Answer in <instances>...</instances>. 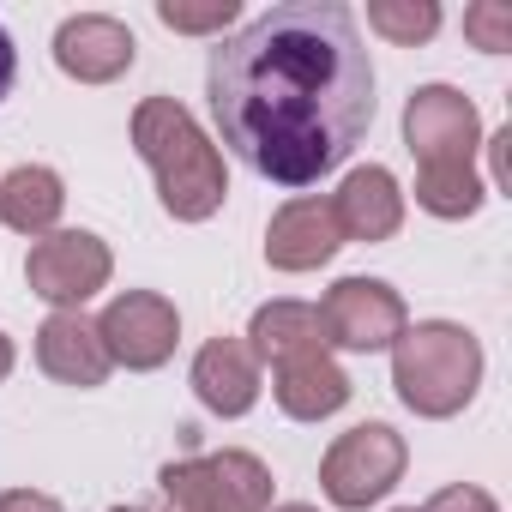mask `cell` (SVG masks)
<instances>
[{
  "instance_id": "cell-16",
  "label": "cell",
  "mask_w": 512,
  "mask_h": 512,
  "mask_svg": "<svg viewBox=\"0 0 512 512\" xmlns=\"http://www.w3.org/2000/svg\"><path fill=\"white\" fill-rule=\"evenodd\" d=\"M247 338H253V344H247V350H253V362H272V368H284V362H296V356L326 350L320 308H308V302H266L260 314H253Z\"/></svg>"
},
{
  "instance_id": "cell-10",
  "label": "cell",
  "mask_w": 512,
  "mask_h": 512,
  "mask_svg": "<svg viewBox=\"0 0 512 512\" xmlns=\"http://www.w3.org/2000/svg\"><path fill=\"white\" fill-rule=\"evenodd\" d=\"M133 31L121 19H103V13H79L55 31V61L61 73H73L79 85H109L133 67Z\"/></svg>"
},
{
  "instance_id": "cell-19",
  "label": "cell",
  "mask_w": 512,
  "mask_h": 512,
  "mask_svg": "<svg viewBox=\"0 0 512 512\" xmlns=\"http://www.w3.org/2000/svg\"><path fill=\"white\" fill-rule=\"evenodd\" d=\"M235 0H199V7H187V0H157V19L169 31H193V37H211V31H229L235 25Z\"/></svg>"
},
{
  "instance_id": "cell-1",
  "label": "cell",
  "mask_w": 512,
  "mask_h": 512,
  "mask_svg": "<svg viewBox=\"0 0 512 512\" xmlns=\"http://www.w3.org/2000/svg\"><path fill=\"white\" fill-rule=\"evenodd\" d=\"M205 97L223 145L266 181L308 187L338 169L374 121V67L356 13L290 0L211 49Z\"/></svg>"
},
{
  "instance_id": "cell-13",
  "label": "cell",
  "mask_w": 512,
  "mask_h": 512,
  "mask_svg": "<svg viewBox=\"0 0 512 512\" xmlns=\"http://www.w3.org/2000/svg\"><path fill=\"white\" fill-rule=\"evenodd\" d=\"M193 392L217 416H247L253 398H260V362H253L241 338H211L193 356Z\"/></svg>"
},
{
  "instance_id": "cell-21",
  "label": "cell",
  "mask_w": 512,
  "mask_h": 512,
  "mask_svg": "<svg viewBox=\"0 0 512 512\" xmlns=\"http://www.w3.org/2000/svg\"><path fill=\"white\" fill-rule=\"evenodd\" d=\"M422 512H500V506H494L482 488H464V482H452V488H440V494H434Z\"/></svg>"
},
{
  "instance_id": "cell-4",
  "label": "cell",
  "mask_w": 512,
  "mask_h": 512,
  "mask_svg": "<svg viewBox=\"0 0 512 512\" xmlns=\"http://www.w3.org/2000/svg\"><path fill=\"white\" fill-rule=\"evenodd\" d=\"M476 380H482V344L452 320L404 326V338L392 344V386L416 416H458L476 398Z\"/></svg>"
},
{
  "instance_id": "cell-3",
  "label": "cell",
  "mask_w": 512,
  "mask_h": 512,
  "mask_svg": "<svg viewBox=\"0 0 512 512\" xmlns=\"http://www.w3.org/2000/svg\"><path fill=\"white\" fill-rule=\"evenodd\" d=\"M133 145H139V157L151 163L169 217L205 223V217L223 205V193H229L223 157H217V145L199 133V121H193L175 97H145V103L133 109Z\"/></svg>"
},
{
  "instance_id": "cell-15",
  "label": "cell",
  "mask_w": 512,
  "mask_h": 512,
  "mask_svg": "<svg viewBox=\"0 0 512 512\" xmlns=\"http://www.w3.org/2000/svg\"><path fill=\"white\" fill-rule=\"evenodd\" d=\"M278 404H284V416H296V422L338 416V410L350 404V374H344L326 350L296 356V362L278 368Z\"/></svg>"
},
{
  "instance_id": "cell-9",
  "label": "cell",
  "mask_w": 512,
  "mask_h": 512,
  "mask_svg": "<svg viewBox=\"0 0 512 512\" xmlns=\"http://www.w3.org/2000/svg\"><path fill=\"white\" fill-rule=\"evenodd\" d=\"M103 332V350L109 362H127V368H163L175 356V338H181V314L151 296V290H127L109 302V314L97 320Z\"/></svg>"
},
{
  "instance_id": "cell-22",
  "label": "cell",
  "mask_w": 512,
  "mask_h": 512,
  "mask_svg": "<svg viewBox=\"0 0 512 512\" xmlns=\"http://www.w3.org/2000/svg\"><path fill=\"white\" fill-rule=\"evenodd\" d=\"M0 512H61V500H49L37 488H7L0 494Z\"/></svg>"
},
{
  "instance_id": "cell-12",
  "label": "cell",
  "mask_w": 512,
  "mask_h": 512,
  "mask_svg": "<svg viewBox=\"0 0 512 512\" xmlns=\"http://www.w3.org/2000/svg\"><path fill=\"white\" fill-rule=\"evenodd\" d=\"M37 362L61 386H103L109 368H115L109 350H103L97 320H85V314H49L43 332H37Z\"/></svg>"
},
{
  "instance_id": "cell-23",
  "label": "cell",
  "mask_w": 512,
  "mask_h": 512,
  "mask_svg": "<svg viewBox=\"0 0 512 512\" xmlns=\"http://www.w3.org/2000/svg\"><path fill=\"white\" fill-rule=\"evenodd\" d=\"M488 151H494V181L506 187V181H512V127H500V133L488 139Z\"/></svg>"
},
{
  "instance_id": "cell-5",
  "label": "cell",
  "mask_w": 512,
  "mask_h": 512,
  "mask_svg": "<svg viewBox=\"0 0 512 512\" xmlns=\"http://www.w3.org/2000/svg\"><path fill=\"white\" fill-rule=\"evenodd\" d=\"M169 512H266L272 506V470L253 452H211L163 464L157 476Z\"/></svg>"
},
{
  "instance_id": "cell-26",
  "label": "cell",
  "mask_w": 512,
  "mask_h": 512,
  "mask_svg": "<svg viewBox=\"0 0 512 512\" xmlns=\"http://www.w3.org/2000/svg\"><path fill=\"white\" fill-rule=\"evenodd\" d=\"M278 512H320V506H296V500H290V506H278Z\"/></svg>"
},
{
  "instance_id": "cell-24",
  "label": "cell",
  "mask_w": 512,
  "mask_h": 512,
  "mask_svg": "<svg viewBox=\"0 0 512 512\" xmlns=\"http://www.w3.org/2000/svg\"><path fill=\"white\" fill-rule=\"evenodd\" d=\"M13 73H19V55H13V37L0 31V97L13 91Z\"/></svg>"
},
{
  "instance_id": "cell-27",
  "label": "cell",
  "mask_w": 512,
  "mask_h": 512,
  "mask_svg": "<svg viewBox=\"0 0 512 512\" xmlns=\"http://www.w3.org/2000/svg\"><path fill=\"white\" fill-rule=\"evenodd\" d=\"M115 512H151V506H115Z\"/></svg>"
},
{
  "instance_id": "cell-25",
  "label": "cell",
  "mask_w": 512,
  "mask_h": 512,
  "mask_svg": "<svg viewBox=\"0 0 512 512\" xmlns=\"http://www.w3.org/2000/svg\"><path fill=\"white\" fill-rule=\"evenodd\" d=\"M13 374V344H7V332H0V380Z\"/></svg>"
},
{
  "instance_id": "cell-6",
  "label": "cell",
  "mask_w": 512,
  "mask_h": 512,
  "mask_svg": "<svg viewBox=\"0 0 512 512\" xmlns=\"http://www.w3.org/2000/svg\"><path fill=\"white\" fill-rule=\"evenodd\" d=\"M398 476H404V440L386 422H362V428L338 434V446L320 464V488L332 494V506H350V512L392 494Z\"/></svg>"
},
{
  "instance_id": "cell-8",
  "label": "cell",
  "mask_w": 512,
  "mask_h": 512,
  "mask_svg": "<svg viewBox=\"0 0 512 512\" xmlns=\"http://www.w3.org/2000/svg\"><path fill=\"white\" fill-rule=\"evenodd\" d=\"M320 326H326V344H344V350H386L404 338V302L392 284L380 278H344L326 290L320 302Z\"/></svg>"
},
{
  "instance_id": "cell-28",
  "label": "cell",
  "mask_w": 512,
  "mask_h": 512,
  "mask_svg": "<svg viewBox=\"0 0 512 512\" xmlns=\"http://www.w3.org/2000/svg\"><path fill=\"white\" fill-rule=\"evenodd\" d=\"M398 512H416V506H398Z\"/></svg>"
},
{
  "instance_id": "cell-17",
  "label": "cell",
  "mask_w": 512,
  "mask_h": 512,
  "mask_svg": "<svg viewBox=\"0 0 512 512\" xmlns=\"http://www.w3.org/2000/svg\"><path fill=\"white\" fill-rule=\"evenodd\" d=\"M61 205H67V187L43 163H19L7 181H0V223L19 229V235H55Z\"/></svg>"
},
{
  "instance_id": "cell-20",
  "label": "cell",
  "mask_w": 512,
  "mask_h": 512,
  "mask_svg": "<svg viewBox=\"0 0 512 512\" xmlns=\"http://www.w3.org/2000/svg\"><path fill=\"white\" fill-rule=\"evenodd\" d=\"M464 37H476V49H488V55H506L512 49V7H500V0L470 7L464 13Z\"/></svg>"
},
{
  "instance_id": "cell-11",
  "label": "cell",
  "mask_w": 512,
  "mask_h": 512,
  "mask_svg": "<svg viewBox=\"0 0 512 512\" xmlns=\"http://www.w3.org/2000/svg\"><path fill=\"white\" fill-rule=\"evenodd\" d=\"M344 247V229L332 217V199H290L266 229V260L278 272H314Z\"/></svg>"
},
{
  "instance_id": "cell-2",
  "label": "cell",
  "mask_w": 512,
  "mask_h": 512,
  "mask_svg": "<svg viewBox=\"0 0 512 512\" xmlns=\"http://www.w3.org/2000/svg\"><path fill=\"white\" fill-rule=\"evenodd\" d=\"M482 139V115L452 85H422L404 109V145L416 157V205L434 217H470L482 205V181L470 169Z\"/></svg>"
},
{
  "instance_id": "cell-14",
  "label": "cell",
  "mask_w": 512,
  "mask_h": 512,
  "mask_svg": "<svg viewBox=\"0 0 512 512\" xmlns=\"http://www.w3.org/2000/svg\"><path fill=\"white\" fill-rule=\"evenodd\" d=\"M332 217L356 241H386L404 223V193H398V181L380 163H368V169H350L344 175V187L332 193Z\"/></svg>"
},
{
  "instance_id": "cell-18",
  "label": "cell",
  "mask_w": 512,
  "mask_h": 512,
  "mask_svg": "<svg viewBox=\"0 0 512 512\" xmlns=\"http://www.w3.org/2000/svg\"><path fill=\"white\" fill-rule=\"evenodd\" d=\"M368 25L380 31V37H392V43H428L434 31H440V7L434 0H374L368 7Z\"/></svg>"
},
{
  "instance_id": "cell-7",
  "label": "cell",
  "mask_w": 512,
  "mask_h": 512,
  "mask_svg": "<svg viewBox=\"0 0 512 512\" xmlns=\"http://www.w3.org/2000/svg\"><path fill=\"white\" fill-rule=\"evenodd\" d=\"M115 260L109 247L91 235V229H55V235H37L31 260H25V278H31V296L55 302L61 314H79V302H91L103 284H109Z\"/></svg>"
}]
</instances>
